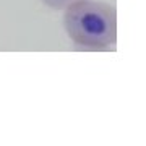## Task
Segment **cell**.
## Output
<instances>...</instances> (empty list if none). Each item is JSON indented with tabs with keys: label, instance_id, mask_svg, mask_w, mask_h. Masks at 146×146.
<instances>
[{
	"label": "cell",
	"instance_id": "6da1fadb",
	"mask_svg": "<svg viewBox=\"0 0 146 146\" xmlns=\"http://www.w3.org/2000/svg\"><path fill=\"white\" fill-rule=\"evenodd\" d=\"M63 29L76 47L109 50L117 44V10L104 0H80L63 10Z\"/></svg>",
	"mask_w": 146,
	"mask_h": 146
},
{
	"label": "cell",
	"instance_id": "7a4b0ae2",
	"mask_svg": "<svg viewBox=\"0 0 146 146\" xmlns=\"http://www.w3.org/2000/svg\"><path fill=\"white\" fill-rule=\"evenodd\" d=\"M41 2H42V5L49 7L50 10H55V11L62 10L63 11L68 5H72L75 2H80V0H41Z\"/></svg>",
	"mask_w": 146,
	"mask_h": 146
}]
</instances>
